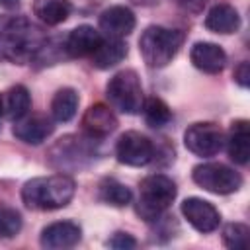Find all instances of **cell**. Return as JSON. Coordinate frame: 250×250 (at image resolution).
<instances>
[{"mask_svg":"<svg viewBox=\"0 0 250 250\" xmlns=\"http://www.w3.org/2000/svg\"><path fill=\"white\" fill-rule=\"evenodd\" d=\"M4 113V109H2V98H0V115Z\"/></svg>","mask_w":250,"mask_h":250,"instance_id":"cell-28","label":"cell"},{"mask_svg":"<svg viewBox=\"0 0 250 250\" xmlns=\"http://www.w3.org/2000/svg\"><path fill=\"white\" fill-rule=\"evenodd\" d=\"M78 92L74 88H61L57 90V94L53 96V102H51V115L55 121L59 123H66L70 121L74 115H76V109H78Z\"/></svg>","mask_w":250,"mask_h":250,"instance_id":"cell-21","label":"cell"},{"mask_svg":"<svg viewBox=\"0 0 250 250\" xmlns=\"http://www.w3.org/2000/svg\"><path fill=\"white\" fill-rule=\"evenodd\" d=\"M102 41L104 37L98 29H94L92 25H78L68 33L64 49L70 57H92Z\"/></svg>","mask_w":250,"mask_h":250,"instance_id":"cell-15","label":"cell"},{"mask_svg":"<svg viewBox=\"0 0 250 250\" xmlns=\"http://www.w3.org/2000/svg\"><path fill=\"white\" fill-rule=\"evenodd\" d=\"M191 178L199 188H203L205 191L217 193V195L232 193L242 186V176L236 170H232L221 162L197 164L191 172Z\"/></svg>","mask_w":250,"mask_h":250,"instance_id":"cell-6","label":"cell"},{"mask_svg":"<svg viewBox=\"0 0 250 250\" xmlns=\"http://www.w3.org/2000/svg\"><path fill=\"white\" fill-rule=\"evenodd\" d=\"M127 57V45L123 43V39H117V37H107L100 43V47L92 53L90 61L96 68L100 70H105V68H111L115 64H119L123 59Z\"/></svg>","mask_w":250,"mask_h":250,"instance_id":"cell-18","label":"cell"},{"mask_svg":"<svg viewBox=\"0 0 250 250\" xmlns=\"http://www.w3.org/2000/svg\"><path fill=\"white\" fill-rule=\"evenodd\" d=\"M135 14L127 6H111L100 14V29L107 37H125L135 29Z\"/></svg>","mask_w":250,"mask_h":250,"instance_id":"cell-13","label":"cell"},{"mask_svg":"<svg viewBox=\"0 0 250 250\" xmlns=\"http://www.w3.org/2000/svg\"><path fill=\"white\" fill-rule=\"evenodd\" d=\"M107 246L109 248H115V250H129V248H135L137 246V240L131 234H127V232H115L107 240Z\"/></svg>","mask_w":250,"mask_h":250,"instance_id":"cell-26","label":"cell"},{"mask_svg":"<svg viewBox=\"0 0 250 250\" xmlns=\"http://www.w3.org/2000/svg\"><path fill=\"white\" fill-rule=\"evenodd\" d=\"M21 230V215L16 209L0 207V238H12Z\"/></svg>","mask_w":250,"mask_h":250,"instance_id":"cell-25","label":"cell"},{"mask_svg":"<svg viewBox=\"0 0 250 250\" xmlns=\"http://www.w3.org/2000/svg\"><path fill=\"white\" fill-rule=\"evenodd\" d=\"M205 27L213 33L229 35V33L238 31L240 16L230 4H215L205 16Z\"/></svg>","mask_w":250,"mask_h":250,"instance_id":"cell-17","label":"cell"},{"mask_svg":"<svg viewBox=\"0 0 250 250\" xmlns=\"http://www.w3.org/2000/svg\"><path fill=\"white\" fill-rule=\"evenodd\" d=\"M115 156L127 166H145L154 158V145L146 135L139 131H127L115 145Z\"/></svg>","mask_w":250,"mask_h":250,"instance_id":"cell-8","label":"cell"},{"mask_svg":"<svg viewBox=\"0 0 250 250\" xmlns=\"http://www.w3.org/2000/svg\"><path fill=\"white\" fill-rule=\"evenodd\" d=\"M182 215L199 232H213L221 223V215H219L217 207L213 203L201 199V197L184 199L182 201Z\"/></svg>","mask_w":250,"mask_h":250,"instance_id":"cell-9","label":"cell"},{"mask_svg":"<svg viewBox=\"0 0 250 250\" xmlns=\"http://www.w3.org/2000/svg\"><path fill=\"white\" fill-rule=\"evenodd\" d=\"M72 12V4L68 0H33V14L45 25H59L66 21Z\"/></svg>","mask_w":250,"mask_h":250,"instance_id":"cell-19","label":"cell"},{"mask_svg":"<svg viewBox=\"0 0 250 250\" xmlns=\"http://www.w3.org/2000/svg\"><path fill=\"white\" fill-rule=\"evenodd\" d=\"M186 41V33L182 29H170L162 25H150L143 31L139 39V51L146 66L162 68L178 55L180 47Z\"/></svg>","mask_w":250,"mask_h":250,"instance_id":"cell-3","label":"cell"},{"mask_svg":"<svg viewBox=\"0 0 250 250\" xmlns=\"http://www.w3.org/2000/svg\"><path fill=\"white\" fill-rule=\"evenodd\" d=\"M234 80L242 86V88H248L250 84V64L246 61H242L236 68H234Z\"/></svg>","mask_w":250,"mask_h":250,"instance_id":"cell-27","label":"cell"},{"mask_svg":"<svg viewBox=\"0 0 250 250\" xmlns=\"http://www.w3.org/2000/svg\"><path fill=\"white\" fill-rule=\"evenodd\" d=\"M53 129H55V125L47 115L31 113V115H23L21 119H18L12 133L16 139H20L27 145H41L53 133Z\"/></svg>","mask_w":250,"mask_h":250,"instance_id":"cell-12","label":"cell"},{"mask_svg":"<svg viewBox=\"0 0 250 250\" xmlns=\"http://www.w3.org/2000/svg\"><path fill=\"white\" fill-rule=\"evenodd\" d=\"M248 236L250 229L242 223H229L223 229V242L232 250H244L248 246Z\"/></svg>","mask_w":250,"mask_h":250,"instance_id":"cell-24","label":"cell"},{"mask_svg":"<svg viewBox=\"0 0 250 250\" xmlns=\"http://www.w3.org/2000/svg\"><path fill=\"white\" fill-rule=\"evenodd\" d=\"M131 189L115 178H104L100 182V199L113 207H125L131 203Z\"/></svg>","mask_w":250,"mask_h":250,"instance_id":"cell-22","label":"cell"},{"mask_svg":"<svg viewBox=\"0 0 250 250\" xmlns=\"http://www.w3.org/2000/svg\"><path fill=\"white\" fill-rule=\"evenodd\" d=\"M141 109L145 113V121L150 127H154V129H160V127L168 125V121L172 119L170 107L160 98H148V100H145Z\"/></svg>","mask_w":250,"mask_h":250,"instance_id":"cell-23","label":"cell"},{"mask_svg":"<svg viewBox=\"0 0 250 250\" xmlns=\"http://www.w3.org/2000/svg\"><path fill=\"white\" fill-rule=\"evenodd\" d=\"M29 107H31V96H29L27 88L21 86V84L12 86V88L4 94V98H2L4 115L10 117V119H14V121H18V119H21L23 115H27Z\"/></svg>","mask_w":250,"mask_h":250,"instance_id":"cell-20","label":"cell"},{"mask_svg":"<svg viewBox=\"0 0 250 250\" xmlns=\"http://www.w3.org/2000/svg\"><path fill=\"white\" fill-rule=\"evenodd\" d=\"M76 191V184L66 174L31 178L21 188V201L35 211H53L66 207Z\"/></svg>","mask_w":250,"mask_h":250,"instance_id":"cell-2","label":"cell"},{"mask_svg":"<svg viewBox=\"0 0 250 250\" xmlns=\"http://www.w3.org/2000/svg\"><path fill=\"white\" fill-rule=\"evenodd\" d=\"M227 150L230 160L236 164H248L250 160V125L246 119H236L230 123L229 139H227Z\"/></svg>","mask_w":250,"mask_h":250,"instance_id":"cell-16","label":"cell"},{"mask_svg":"<svg viewBox=\"0 0 250 250\" xmlns=\"http://www.w3.org/2000/svg\"><path fill=\"white\" fill-rule=\"evenodd\" d=\"M82 127L90 135V139H104L117 129V117L109 105L94 104L84 111Z\"/></svg>","mask_w":250,"mask_h":250,"instance_id":"cell-11","label":"cell"},{"mask_svg":"<svg viewBox=\"0 0 250 250\" xmlns=\"http://www.w3.org/2000/svg\"><path fill=\"white\" fill-rule=\"evenodd\" d=\"M225 135L223 129L217 123L203 121V123H193L186 129L184 133V145L188 146L189 152L197 156H213L223 148Z\"/></svg>","mask_w":250,"mask_h":250,"instance_id":"cell-7","label":"cell"},{"mask_svg":"<svg viewBox=\"0 0 250 250\" xmlns=\"http://www.w3.org/2000/svg\"><path fill=\"white\" fill-rule=\"evenodd\" d=\"M176 199V184L164 174H150L139 186L137 213L146 223L158 221Z\"/></svg>","mask_w":250,"mask_h":250,"instance_id":"cell-4","label":"cell"},{"mask_svg":"<svg viewBox=\"0 0 250 250\" xmlns=\"http://www.w3.org/2000/svg\"><path fill=\"white\" fill-rule=\"evenodd\" d=\"M189 59L195 68H199L207 74H217L227 64V53L219 45L209 43V41L195 43L189 51Z\"/></svg>","mask_w":250,"mask_h":250,"instance_id":"cell-14","label":"cell"},{"mask_svg":"<svg viewBox=\"0 0 250 250\" xmlns=\"http://www.w3.org/2000/svg\"><path fill=\"white\" fill-rule=\"evenodd\" d=\"M47 43L41 27L25 18H8L0 23V59L23 64L33 61Z\"/></svg>","mask_w":250,"mask_h":250,"instance_id":"cell-1","label":"cell"},{"mask_svg":"<svg viewBox=\"0 0 250 250\" xmlns=\"http://www.w3.org/2000/svg\"><path fill=\"white\" fill-rule=\"evenodd\" d=\"M82 230L76 223L72 221H57L47 225L41 230V246L49 250H64L72 248L74 244L80 242Z\"/></svg>","mask_w":250,"mask_h":250,"instance_id":"cell-10","label":"cell"},{"mask_svg":"<svg viewBox=\"0 0 250 250\" xmlns=\"http://www.w3.org/2000/svg\"><path fill=\"white\" fill-rule=\"evenodd\" d=\"M107 92V100L109 104L129 115H135L141 111L143 107V86H141V78L135 70H119L117 74H113L105 86Z\"/></svg>","mask_w":250,"mask_h":250,"instance_id":"cell-5","label":"cell"}]
</instances>
